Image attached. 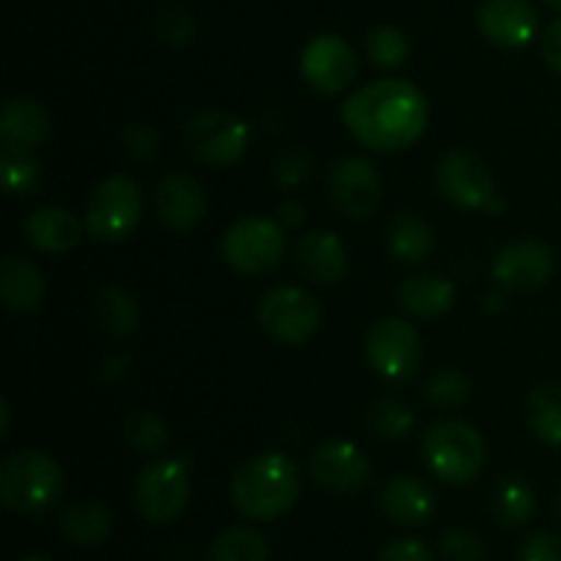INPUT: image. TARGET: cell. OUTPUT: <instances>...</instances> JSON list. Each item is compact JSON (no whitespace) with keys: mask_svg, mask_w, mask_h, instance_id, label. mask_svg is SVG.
<instances>
[{"mask_svg":"<svg viewBox=\"0 0 561 561\" xmlns=\"http://www.w3.org/2000/svg\"><path fill=\"white\" fill-rule=\"evenodd\" d=\"M427 99L403 77H383L356 88L343 102V124L362 146L392 153L414 146L427 129Z\"/></svg>","mask_w":561,"mask_h":561,"instance_id":"obj_1","label":"cell"},{"mask_svg":"<svg viewBox=\"0 0 561 561\" xmlns=\"http://www.w3.org/2000/svg\"><path fill=\"white\" fill-rule=\"evenodd\" d=\"M301 469L290 455L263 453L233 471L230 499L247 520L268 524L294 510L301 496Z\"/></svg>","mask_w":561,"mask_h":561,"instance_id":"obj_2","label":"cell"},{"mask_svg":"<svg viewBox=\"0 0 561 561\" xmlns=\"http://www.w3.org/2000/svg\"><path fill=\"white\" fill-rule=\"evenodd\" d=\"M64 488V469L42 449H16L0 463V502L11 513H47L60 502Z\"/></svg>","mask_w":561,"mask_h":561,"instance_id":"obj_3","label":"cell"},{"mask_svg":"<svg viewBox=\"0 0 561 561\" xmlns=\"http://www.w3.org/2000/svg\"><path fill=\"white\" fill-rule=\"evenodd\" d=\"M422 458L447 485H469L485 469L488 447L482 433L469 422L442 420L422 436Z\"/></svg>","mask_w":561,"mask_h":561,"instance_id":"obj_4","label":"cell"},{"mask_svg":"<svg viewBox=\"0 0 561 561\" xmlns=\"http://www.w3.org/2000/svg\"><path fill=\"white\" fill-rule=\"evenodd\" d=\"M142 219V190L131 175L99 181L85 201V230L99 241H124Z\"/></svg>","mask_w":561,"mask_h":561,"instance_id":"obj_5","label":"cell"},{"mask_svg":"<svg viewBox=\"0 0 561 561\" xmlns=\"http://www.w3.org/2000/svg\"><path fill=\"white\" fill-rule=\"evenodd\" d=\"M222 257L244 277L272 274L285 257V228L279 219L244 217L222 236Z\"/></svg>","mask_w":561,"mask_h":561,"instance_id":"obj_6","label":"cell"},{"mask_svg":"<svg viewBox=\"0 0 561 561\" xmlns=\"http://www.w3.org/2000/svg\"><path fill=\"white\" fill-rule=\"evenodd\" d=\"M184 146L208 168H230L250 146V126L225 110H201L184 121Z\"/></svg>","mask_w":561,"mask_h":561,"instance_id":"obj_7","label":"cell"},{"mask_svg":"<svg viewBox=\"0 0 561 561\" xmlns=\"http://www.w3.org/2000/svg\"><path fill=\"white\" fill-rule=\"evenodd\" d=\"M190 460L164 458L137 474L135 507L148 524H173L190 504Z\"/></svg>","mask_w":561,"mask_h":561,"instance_id":"obj_8","label":"cell"},{"mask_svg":"<svg viewBox=\"0 0 561 561\" xmlns=\"http://www.w3.org/2000/svg\"><path fill=\"white\" fill-rule=\"evenodd\" d=\"M257 323L279 345H301L321 327V307L305 288L277 285L257 301Z\"/></svg>","mask_w":561,"mask_h":561,"instance_id":"obj_9","label":"cell"},{"mask_svg":"<svg viewBox=\"0 0 561 561\" xmlns=\"http://www.w3.org/2000/svg\"><path fill=\"white\" fill-rule=\"evenodd\" d=\"M365 354L378 376L392 383H405L420 373L422 365L420 332L403 318H381L367 332Z\"/></svg>","mask_w":561,"mask_h":561,"instance_id":"obj_10","label":"cell"},{"mask_svg":"<svg viewBox=\"0 0 561 561\" xmlns=\"http://www.w3.org/2000/svg\"><path fill=\"white\" fill-rule=\"evenodd\" d=\"M436 186L447 203L460 211H485L496 197L491 168L474 151L455 148L438 162Z\"/></svg>","mask_w":561,"mask_h":561,"instance_id":"obj_11","label":"cell"},{"mask_svg":"<svg viewBox=\"0 0 561 561\" xmlns=\"http://www.w3.org/2000/svg\"><path fill=\"white\" fill-rule=\"evenodd\" d=\"M299 71L316 93L337 96L356 80L359 58H356V49L343 36L321 33L301 49Z\"/></svg>","mask_w":561,"mask_h":561,"instance_id":"obj_12","label":"cell"},{"mask_svg":"<svg viewBox=\"0 0 561 561\" xmlns=\"http://www.w3.org/2000/svg\"><path fill=\"white\" fill-rule=\"evenodd\" d=\"M327 192L332 206L348 219H370L383 197L376 168L362 157H340L327 173Z\"/></svg>","mask_w":561,"mask_h":561,"instance_id":"obj_13","label":"cell"},{"mask_svg":"<svg viewBox=\"0 0 561 561\" xmlns=\"http://www.w3.org/2000/svg\"><path fill=\"white\" fill-rule=\"evenodd\" d=\"M310 474L323 491L337 496H354L362 493L373 480V463L362 447L354 442H323L310 455Z\"/></svg>","mask_w":561,"mask_h":561,"instance_id":"obj_14","label":"cell"},{"mask_svg":"<svg viewBox=\"0 0 561 561\" xmlns=\"http://www.w3.org/2000/svg\"><path fill=\"white\" fill-rule=\"evenodd\" d=\"M557 272V257L551 247L535 239H520L504 247L493 257L491 274L502 290L513 294H531L548 285V279Z\"/></svg>","mask_w":561,"mask_h":561,"instance_id":"obj_15","label":"cell"},{"mask_svg":"<svg viewBox=\"0 0 561 561\" xmlns=\"http://www.w3.org/2000/svg\"><path fill=\"white\" fill-rule=\"evenodd\" d=\"M153 211L164 228L175 233L195 230L208 211V197L201 181L184 170L164 173L153 190Z\"/></svg>","mask_w":561,"mask_h":561,"instance_id":"obj_16","label":"cell"},{"mask_svg":"<svg viewBox=\"0 0 561 561\" xmlns=\"http://www.w3.org/2000/svg\"><path fill=\"white\" fill-rule=\"evenodd\" d=\"M477 27L496 47L520 49L537 36L540 11L531 0H482Z\"/></svg>","mask_w":561,"mask_h":561,"instance_id":"obj_17","label":"cell"},{"mask_svg":"<svg viewBox=\"0 0 561 561\" xmlns=\"http://www.w3.org/2000/svg\"><path fill=\"white\" fill-rule=\"evenodd\" d=\"M22 233L33 250L47 252V255H66L85 236V219H77L69 208L42 206L27 214Z\"/></svg>","mask_w":561,"mask_h":561,"instance_id":"obj_18","label":"cell"},{"mask_svg":"<svg viewBox=\"0 0 561 561\" xmlns=\"http://www.w3.org/2000/svg\"><path fill=\"white\" fill-rule=\"evenodd\" d=\"M296 263L316 285H337L348 274V250L332 230H310L296 241Z\"/></svg>","mask_w":561,"mask_h":561,"instance_id":"obj_19","label":"cell"},{"mask_svg":"<svg viewBox=\"0 0 561 561\" xmlns=\"http://www.w3.org/2000/svg\"><path fill=\"white\" fill-rule=\"evenodd\" d=\"M378 502H381L383 515L403 529L427 524L436 513V493L431 491L427 482L411 474H398L383 482Z\"/></svg>","mask_w":561,"mask_h":561,"instance_id":"obj_20","label":"cell"},{"mask_svg":"<svg viewBox=\"0 0 561 561\" xmlns=\"http://www.w3.org/2000/svg\"><path fill=\"white\" fill-rule=\"evenodd\" d=\"M458 299V288L449 277L442 274H411L398 288V307L409 318L420 321H436L447 316Z\"/></svg>","mask_w":561,"mask_h":561,"instance_id":"obj_21","label":"cell"},{"mask_svg":"<svg viewBox=\"0 0 561 561\" xmlns=\"http://www.w3.org/2000/svg\"><path fill=\"white\" fill-rule=\"evenodd\" d=\"M49 137V113L38 99L14 96L0 113V142L5 148L36 151Z\"/></svg>","mask_w":561,"mask_h":561,"instance_id":"obj_22","label":"cell"},{"mask_svg":"<svg viewBox=\"0 0 561 561\" xmlns=\"http://www.w3.org/2000/svg\"><path fill=\"white\" fill-rule=\"evenodd\" d=\"M47 283L42 268L20 255H9L0 263V299L11 312H33L44 305Z\"/></svg>","mask_w":561,"mask_h":561,"instance_id":"obj_23","label":"cell"},{"mask_svg":"<svg viewBox=\"0 0 561 561\" xmlns=\"http://www.w3.org/2000/svg\"><path fill=\"white\" fill-rule=\"evenodd\" d=\"M387 247L398 261L425 263L436 250V230L414 211H400L387 228Z\"/></svg>","mask_w":561,"mask_h":561,"instance_id":"obj_24","label":"cell"},{"mask_svg":"<svg viewBox=\"0 0 561 561\" xmlns=\"http://www.w3.org/2000/svg\"><path fill=\"white\" fill-rule=\"evenodd\" d=\"M93 321L110 337H129L140 329V305L129 290L107 285L93 296Z\"/></svg>","mask_w":561,"mask_h":561,"instance_id":"obj_25","label":"cell"},{"mask_svg":"<svg viewBox=\"0 0 561 561\" xmlns=\"http://www.w3.org/2000/svg\"><path fill=\"white\" fill-rule=\"evenodd\" d=\"M58 529L77 548H96L110 537L113 515L96 502H77L60 513Z\"/></svg>","mask_w":561,"mask_h":561,"instance_id":"obj_26","label":"cell"},{"mask_svg":"<svg viewBox=\"0 0 561 561\" xmlns=\"http://www.w3.org/2000/svg\"><path fill=\"white\" fill-rule=\"evenodd\" d=\"M493 515L502 526L507 529H520V526L529 524L535 518L537 510V496L531 491V485L520 477H502L493 488Z\"/></svg>","mask_w":561,"mask_h":561,"instance_id":"obj_27","label":"cell"},{"mask_svg":"<svg viewBox=\"0 0 561 561\" xmlns=\"http://www.w3.org/2000/svg\"><path fill=\"white\" fill-rule=\"evenodd\" d=\"M526 416L537 442L561 447V383H540L526 400Z\"/></svg>","mask_w":561,"mask_h":561,"instance_id":"obj_28","label":"cell"},{"mask_svg":"<svg viewBox=\"0 0 561 561\" xmlns=\"http://www.w3.org/2000/svg\"><path fill=\"white\" fill-rule=\"evenodd\" d=\"M0 179H3V192L9 197L36 195L44 181L42 162L31 148H5L0 153Z\"/></svg>","mask_w":561,"mask_h":561,"instance_id":"obj_29","label":"cell"},{"mask_svg":"<svg viewBox=\"0 0 561 561\" xmlns=\"http://www.w3.org/2000/svg\"><path fill=\"white\" fill-rule=\"evenodd\" d=\"M367 427L383 442H400L416 427V414L400 398H378L367 409Z\"/></svg>","mask_w":561,"mask_h":561,"instance_id":"obj_30","label":"cell"},{"mask_svg":"<svg viewBox=\"0 0 561 561\" xmlns=\"http://www.w3.org/2000/svg\"><path fill=\"white\" fill-rule=\"evenodd\" d=\"M208 561H268V542L250 526H233L211 542Z\"/></svg>","mask_w":561,"mask_h":561,"instance_id":"obj_31","label":"cell"},{"mask_svg":"<svg viewBox=\"0 0 561 561\" xmlns=\"http://www.w3.org/2000/svg\"><path fill=\"white\" fill-rule=\"evenodd\" d=\"M367 58L378 66V69H400L409 64L411 58V42L400 27L394 25H378L367 33L365 38Z\"/></svg>","mask_w":561,"mask_h":561,"instance_id":"obj_32","label":"cell"},{"mask_svg":"<svg viewBox=\"0 0 561 561\" xmlns=\"http://www.w3.org/2000/svg\"><path fill=\"white\" fill-rule=\"evenodd\" d=\"M124 436L126 444L140 455L159 453V449H164L170 444L168 425H164L162 416L153 414V411H137V414H131L129 420H126Z\"/></svg>","mask_w":561,"mask_h":561,"instance_id":"obj_33","label":"cell"},{"mask_svg":"<svg viewBox=\"0 0 561 561\" xmlns=\"http://www.w3.org/2000/svg\"><path fill=\"white\" fill-rule=\"evenodd\" d=\"M422 394L436 409H458V405H463L469 400L471 383L466 378V373L455 370V367H444V370H436L427 378Z\"/></svg>","mask_w":561,"mask_h":561,"instance_id":"obj_34","label":"cell"},{"mask_svg":"<svg viewBox=\"0 0 561 561\" xmlns=\"http://www.w3.org/2000/svg\"><path fill=\"white\" fill-rule=\"evenodd\" d=\"M153 33L159 36V42L168 44V47H186L192 44L197 33L195 16L190 14L181 5H164L153 16Z\"/></svg>","mask_w":561,"mask_h":561,"instance_id":"obj_35","label":"cell"},{"mask_svg":"<svg viewBox=\"0 0 561 561\" xmlns=\"http://www.w3.org/2000/svg\"><path fill=\"white\" fill-rule=\"evenodd\" d=\"M438 551L447 561H485L488 559V546L477 531L463 529V526H455L447 529L438 540Z\"/></svg>","mask_w":561,"mask_h":561,"instance_id":"obj_36","label":"cell"},{"mask_svg":"<svg viewBox=\"0 0 561 561\" xmlns=\"http://www.w3.org/2000/svg\"><path fill=\"white\" fill-rule=\"evenodd\" d=\"M310 170H312V157L310 153L299 151V148L283 151L272 162V175L274 181H277V186H283V190H296V186L305 184Z\"/></svg>","mask_w":561,"mask_h":561,"instance_id":"obj_37","label":"cell"},{"mask_svg":"<svg viewBox=\"0 0 561 561\" xmlns=\"http://www.w3.org/2000/svg\"><path fill=\"white\" fill-rule=\"evenodd\" d=\"M121 146L135 162H151L159 153V135L148 124H129L121 135Z\"/></svg>","mask_w":561,"mask_h":561,"instance_id":"obj_38","label":"cell"},{"mask_svg":"<svg viewBox=\"0 0 561 561\" xmlns=\"http://www.w3.org/2000/svg\"><path fill=\"white\" fill-rule=\"evenodd\" d=\"M518 561H561V537L553 531H531L520 540Z\"/></svg>","mask_w":561,"mask_h":561,"instance_id":"obj_39","label":"cell"},{"mask_svg":"<svg viewBox=\"0 0 561 561\" xmlns=\"http://www.w3.org/2000/svg\"><path fill=\"white\" fill-rule=\"evenodd\" d=\"M376 561H433V553L422 540L403 537V540H392L389 546H383Z\"/></svg>","mask_w":561,"mask_h":561,"instance_id":"obj_40","label":"cell"},{"mask_svg":"<svg viewBox=\"0 0 561 561\" xmlns=\"http://www.w3.org/2000/svg\"><path fill=\"white\" fill-rule=\"evenodd\" d=\"M542 58L551 66L557 75H561V16L548 25V31L542 33Z\"/></svg>","mask_w":561,"mask_h":561,"instance_id":"obj_41","label":"cell"},{"mask_svg":"<svg viewBox=\"0 0 561 561\" xmlns=\"http://www.w3.org/2000/svg\"><path fill=\"white\" fill-rule=\"evenodd\" d=\"M129 373H131V359L126 354H121V356H110V359L102 365V373H99V376H102L104 387L113 389L118 387V383H124L126 378H129Z\"/></svg>","mask_w":561,"mask_h":561,"instance_id":"obj_42","label":"cell"},{"mask_svg":"<svg viewBox=\"0 0 561 561\" xmlns=\"http://www.w3.org/2000/svg\"><path fill=\"white\" fill-rule=\"evenodd\" d=\"M279 214V222H283L285 230H294V228H301V222H305L307 217V208L301 201H285L283 206L277 208Z\"/></svg>","mask_w":561,"mask_h":561,"instance_id":"obj_43","label":"cell"},{"mask_svg":"<svg viewBox=\"0 0 561 561\" xmlns=\"http://www.w3.org/2000/svg\"><path fill=\"white\" fill-rule=\"evenodd\" d=\"M0 416H3V427H0V436H9V420H11L9 400H0Z\"/></svg>","mask_w":561,"mask_h":561,"instance_id":"obj_44","label":"cell"},{"mask_svg":"<svg viewBox=\"0 0 561 561\" xmlns=\"http://www.w3.org/2000/svg\"><path fill=\"white\" fill-rule=\"evenodd\" d=\"M20 561H53V559H47V557H38V553H31V557H22Z\"/></svg>","mask_w":561,"mask_h":561,"instance_id":"obj_45","label":"cell"},{"mask_svg":"<svg viewBox=\"0 0 561 561\" xmlns=\"http://www.w3.org/2000/svg\"><path fill=\"white\" fill-rule=\"evenodd\" d=\"M557 515H559V520H561V496H559V502H557Z\"/></svg>","mask_w":561,"mask_h":561,"instance_id":"obj_46","label":"cell"},{"mask_svg":"<svg viewBox=\"0 0 561 561\" xmlns=\"http://www.w3.org/2000/svg\"><path fill=\"white\" fill-rule=\"evenodd\" d=\"M551 5H557V9H561V0H548Z\"/></svg>","mask_w":561,"mask_h":561,"instance_id":"obj_47","label":"cell"}]
</instances>
